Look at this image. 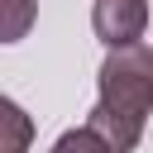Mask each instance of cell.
Instances as JSON below:
<instances>
[{
    "label": "cell",
    "mask_w": 153,
    "mask_h": 153,
    "mask_svg": "<svg viewBox=\"0 0 153 153\" xmlns=\"http://www.w3.org/2000/svg\"><path fill=\"white\" fill-rule=\"evenodd\" d=\"M48 153H110L86 124H76V129H67V134H57V143L48 148Z\"/></svg>",
    "instance_id": "5"
},
{
    "label": "cell",
    "mask_w": 153,
    "mask_h": 153,
    "mask_svg": "<svg viewBox=\"0 0 153 153\" xmlns=\"http://www.w3.org/2000/svg\"><path fill=\"white\" fill-rule=\"evenodd\" d=\"M0 153H33V120L10 96H0Z\"/></svg>",
    "instance_id": "3"
},
{
    "label": "cell",
    "mask_w": 153,
    "mask_h": 153,
    "mask_svg": "<svg viewBox=\"0 0 153 153\" xmlns=\"http://www.w3.org/2000/svg\"><path fill=\"white\" fill-rule=\"evenodd\" d=\"M91 29L105 48H129L143 43L148 33V0H96L91 5Z\"/></svg>",
    "instance_id": "2"
},
{
    "label": "cell",
    "mask_w": 153,
    "mask_h": 153,
    "mask_svg": "<svg viewBox=\"0 0 153 153\" xmlns=\"http://www.w3.org/2000/svg\"><path fill=\"white\" fill-rule=\"evenodd\" d=\"M33 19H38V0H0V43L29 38Z\"/></svg>",
    "instance_id": "4"
},
{
    "label": "cell",
    "mask_w": 153,
    "mask_h": 153,
    "mask_svg": "<svg viewBox=\"0 0 153 153\" xmlns=\"http://www.w3.org/2000/svg\"><path fill=\"white\" fill-rule=\"evenodd\" d=\"M96 105L86 115V129L110 148V153H134L153 110V48L129 43V48H110L96 76Z\"/></svg>",
    "instance_id": "1"
}]
</instances>
